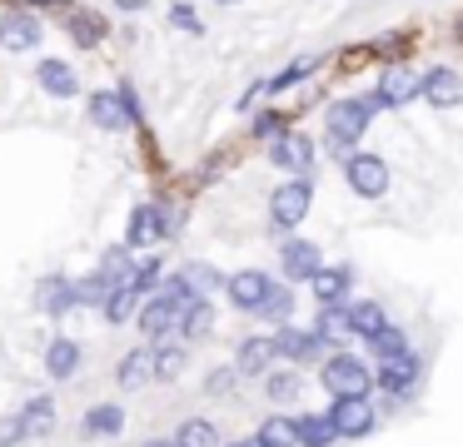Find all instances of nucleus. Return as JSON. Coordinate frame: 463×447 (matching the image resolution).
<instances>
[{"label": "nucleus", "mask_w": 463, "mask_h": 447, "mask_svg": "<svg viewBox=\"0 0 463 447\" xmlns=\"http://www.w3.org/2000/svg\"><path fill=\"white\" fill-rule=\"evenodd\" d=\"M379 95H364V99H334L329 105V149L339 159L354 154V144H359L364 135H369L373 115H379Z\"/></svg>", "instance_id": "obj_1"}, {"label": "nucleus", "mask_w": 463, "mask_h": 447, "mask_svg": "<svg viewBox=\"0 0 463 447\" xmlns=\"http://www.w3.org/2000/svg\"><path fill=\"white\" fill-rule=\"evenodd\" d=\"M344 179H349V189L359 199H383V189H389V164H383L379 154H369V149H354V154L344 159Z\"/></svg>", "instance_id": "obj_2"}, {"label": "nucleus", "mask_w": 463, "mask_h": 447, "mask_svg": "<svg viewBox=\"0 0 463 447\" xmlns=\"http://www.w3.org/2000/svg\"><path fill=\"white\" fill-rule=\"evenodd\" d=\"M324 387L334 397H354V393H369L373 387V373L354 353H334V358H324Z\"/></svg>", "instance_id": "obj_3"}, {"label": "nucleus", "mask_w": 463, "mask_h": 447, "mask_svg": "<svg viewBox=\"0 0 463 447\" xmlns=\"http://www.w3.org/2000/svg\"><path fill=\"white\" fill-rule=\"evenodd\" d=\"M309 204H314L309 179H289V184L274 189V199H269V219H274L279 228H299V224H304V214H309Z\"/></svg>", "instance_id": "obj_4"}, {"label": "nucleus", "mask_w": 463, "mask_h": 447, "mask_svg": "<svg viewBox=\"0 0 463 447\" xmlns=\"http://www.w3.org/2000/svg\"><path fill=\"white\" fill-rule=\"evenodd\" d=\"M329 417H334V427H339V437H369V433H373V423H379V413H373L369 393L334 397Z\"/></svg>", "instance_id": "obj_5"}, {"label": "nucleus", "mask_w": 463, "mask_h": 447, "mask_svg": "<svg viewBox=\"0 0 463 447\" xmlns=\"http://www.w3.org/2000/svg\"><path fill=\"white\" fill-rule=\"evenodd\" d=\"M224 288H230V303H234V308H244V313H254V308H260L264 298H269L274 278L264 274V268H244V274L224 278Z\"/></svg>", "instance_id": "obj_6"}, {"label": "nucleus", "mask_w": 463, "mask_h": 447, "mask_svg": "<svg viewBox=\"0 0 463 447\" xmlns=\"http://www.w3.org/2000/svg\"><path fill=\"white\" fill-rule=\"evenodd\" d=\"M373 95H379V105H383V109H393V105H409L413 95H423V79L413 75V70L393 65V70H383V75H379V85H373Z\"/></svg>", "instance_id": "obj_7"}, {"label": "nucleus", "mask_w": 463, "mask_h": 447, "mask_svg": "<svg viewBox=\"0 0 463 447\" xmlns=\"http://www.w3.org/2000/svg\"><path fill=\"white\" fill-rule=\"evenodd\" d=\"M269 164H279V169H294V174H309V164H314V139L309 135H279L269 144Z\"/></svg>", "instance_id": "obj_8"}, {"label": "nucleus", "mask_w": 463, "mask_h": 447, "mask_svg": "<svg viewBox=\"0 0 463 447\" xmlns=\"http://www.w3.org/2000/svg\"><path fill=\"white\" fill-rule=\"evenodd\" d=\"M0 45L5 50H35L41 45V20L25 10H5L0 15Z\"/></svg>", "instance_id": "obj_9"}, {"label": "nucleus", "mask_w": 463, "mask_h": 447, "mask_svg": "<svg viewBox=\"0 0 463 447\" xmlns=\"http://www.w3.org/2000/svg\"><path fill=\"white\" fill-rule=\"evenodd\" d=\"M279 264H284V274H289V278H314L324 268L319 264V244H314V238H284Z\"/></svg>", "instance_id": "obj_10"}, {"label": "nucleus", "mask_w": 463, "mask_h": 447, "mask_svg": "<svg viewBox=\"0 0 463 447\" xmlns=\"http://www.w3.org/2000/svg\"><path fill=\"white\" fill-rule=\"evenodd\" d=\"M423 99H429L433 109H453V105H458V99H463L458 70H449V65L429 70V75H423Z\"/></svg>", "instance_id": "obj_11"}, {"label": "nucleus", "mask_w": 463, "mask_h": 447, "mask_svg": "<svg viewBox=\"0 0 463 447\" xmlns=\"http://www.w3.org/2000/svg\"><path fill=\"white\" fill-rule=\"evenodd\" d=\"M279 358V343L274 338H244L240 353H234V368H240V377H254V373H269V363Z\"/></svg>", "instance_id": "obj_12"}, {"label": "nucleus", "mask_w": 463, "mask_h": 447, "mask_svg": "<svg viewBox=\"0 0 463 447\" xmlns=\"http://www.w3.org/2000/svg\"><path fill=\"white\" fill-rule=\"evenodd\" d=\"M160 238H165L160 204H140L130 214V234H125V244H130V248H150V244H160Z\"/></svg>", "instance_id": "obj_13"}, {"label": "nucleus", "mask_w": 463, "mask_h": 447, "mask_svg": "<svg viewBox=\"0 0 463 447\" xmlns=\"http://www.w3.org/2000/svg\"><path fill=\"white\" fill-rule=\"evenodd\" d=\"M35 79H41V89H45V95H55V99H75V95H80V75H75L65 60H41Z\"/></svg>", "instance_id": "obj_14"}, {"label": "nucleus", "mask_w": 463, "mask_h": 447, "mask_svg": "<svg viewBox=\"0 0 463 447\" xmlns=\"http://www.w3.org/2000/svg\"><path fill=\"white\" fill-rule=\"evenodd\" d=\"M90 119H95V129H125V125H135L130 109H125V99H120V89H95V95H90Z\"/></svg>", "instance_id": "obj_15"}, {"label": "nucleus", "mask_w": 463, "mask_h": 447, "mask_svg": "<svg viewBox=\"0 0 463 447\" xmlns=\"http://www.w3.org/2000/svg\"><path fill=\"white\" fill-rule=\"evenodd\" d=\"M274 343H279V358H289V363H314V358L324 353L319 333H299V328H289V323L274 333Z\"/></svg>", "instance_id": "obj_16"}, {"label": "nucleus", "mask_w": 463, "mask_h": 447, "mask_svg": "<svg viewBox=\"0 0 463 447\" xmlns=\"http://www.w3.org/2000/svg\"><path fill=\"white\" fill-rule=\"evenodd\" d=\"M155 377V348H135V353L120 358V368H115V383L125 387V393H135V387H145Z\"/></svg>", "instance_id": "obj_17"}, {"label": "nucleus", "mask_w": 463, "mask_h": 447, "mask_svg": "<svg viewBox=\"0 0 463 447\" xmlns=\"http://www.w3.org/2000/svg\"><path fill=\"white\" fill-rule=\"evenodd\" d=\"M413 383H419V358H413V353L379 363V387H389V393L409 397V387H413Z\"/></svg>", "instance_id": "obj_18"}, {"label": "nucleus", "mask_w": 463, "mask_h": 447, "mask_svg": "<svg viewBox=\"0 0 463 447\" xmlns=\"http://www.w3.org/2000/svg\"><path fill=\"white\" fill-rule=\"evenodd\" d=\"M314 333H319L324 343H344V338L354 333V308H349V303H324Z\"/></svg>", "instance_id": "obj_19"}, {"label": "nucleus", "mask_w": 463, "mask_h": 447, "mask_svg": "<svg viewBox=\"0 0 463 447\" xmlns=\"http://www.w3.org/2000/svg\"><path fill=\"white\" fill-rule=\"evenodd\" d=\"M45 373L61 377V383L80 373V343H75V338H55V343L45 348Z\"/></svg>", "instance_id": "obj_20"}, {"label": "nucleus", "mask_w": 463, "mask_h": 447, "mask_svg": "<svg viewBox=\"0 0 463 447\" xmlns=\"http://www.w3.org/2000/svg\"><path fill=\"white\" fill-rule=\"evenodd\" d=\"M125 433V407L120 403H100L85 413V437H120Z\"/></svg>", "instance_id": "obj_21"}, {"label": "nucleus", "mask_w": 463, "mask_h": 447, "mask_svg": "<svg viewBox=\"0 0 463 447\" xmlns=\"http://www.w3.org/2000/svg\"><path fill=\"white\" fill-rule=\"evenodd\" d=\"M349 268H319V274L309 278V288H314V298L319 303H344V293H349Z\"/></svg>", "instance_id": "obj_22"}, {"label": "nucleus", "mask_w": 463, "mask_h": 447, "mask_svg": "<svg viewBox=\"0 0 463 447\" xmlns=\"http://www.w3.org/2000/svg\"><path fill=\"white\" fill-rule=\"evenodd\" d=\"M35 298H41V308H45L51 318H61L65 308L80 303V298H75V284H71V278H45V288H41Z\"/></svg>", "instance_id": "obj_23"}, {"label": "nucleus", "mask_w": 463, "mask_h": 447, "mask_svg": "<svg viewBox=\"0 0 463 447\" xmlns=\"http://www.w3.org/2000/svg\"><path fill=\"white\" fill-rule=\"evenodd\" d=\"M55 427V403L51 397H35V403L21 407V433L25 437H45Z\"/></svg>", "instance_id": "obj_24"}, {"label": "nucleus", "mask_w": 463, "mask_h": 447, "mask_svg": "<svg viewBox=\"0 0 463 447\" xmlns=\"http://www.w3.org/2000/svg\"><path fill=\"white\" fill-rule=\"evenodd\" d=\"M254 437H260L264 447H294L299 442V423H294V417H264Z\"/></svg>", "instance_id": "obj_25"}, {"label": "nucleus", "mask_w": 463, "mask_h": 447, "mask_svg": "<svg viewBox=\"0 0 463 447\" xmlns=\"http://www.w3.org/2000/svg\"><path fill=\"white\" fill-rule=\"evenodd\" d=\"M389 328V313H383V303H373V298H364V303H354V333L359 338H373Z\"/></svg>", "instance_id": "obj_26"}, {"label": "nucleus", "mask_w": 463, "mask_h": 447, "mask_svg": "<svg viewBox=\"0 0 463 447\" xmlns=\"http://www.w3.org/2000/svg\"><path fill=\"white\" fill-rule=\"evenodd\" d=\"M334 437H339V427H334L329 413H324V417H314V413L299 417V442H304V447H329Z\"/></svg>", "instance_id": "obj_27"}, {"label": "nucleus", "mask_w": 463, "mask_h": 447, "mask_svg": "<svg viewBox=\"0 0 463 447\" xmlns=\"http://www.w3.org/2000/svg\"><path fill=\"white\" fill-rule=\"evenodd\" d=\"M254 313H260L264 323H279V328H284V318L294 313V293H289V288H279V284H274V288H269V298H264V303L254 308Z\"/></svg>", "instance_id": "obj_28"}, {"label": "nucleus", "mask_w": 463, "mask_h": 447, "mask_svg": "<svg viewBox=\"0 0 463 447\" xmlns=\"http://www.w3.org/2000/svg\"><path fill=\"white\" fill-rule=\"evenodd\" d=\"M210 328H214V308L204 303V298H194V303L184 308V318H180V333L184 338H204Z\"/></svg>", "instance_id": "obj_29"}, {"label": "nucleus", "mask_w": 463, "mask_h": 447, "mask_svg": "<svg viewBox=\"0 0 463 447\" xmlns=\"http://www.w3.org/2000/svg\"><path fill=\"white\" fill-rule=\"evenodd\" d=\"M175 442L180 447H220V433H214V423H204V417H190V423L175 433Z\"/></svg>", "instance_id": "obj_30"}, {"label": "nucleus", "mask_w": 463, "mask_h": 447, "mask_svg": "<svg viewBox=\"0 0 463 447\" xmlns=\"http://www.w3.org/2000/svg\"><path fill=\"white\" fill-rule=\"evenodd\" d=\"M369 348H373V358H379V363H389V358H403V353H409V338H403L399 333V328H383V333H373L369 338Z\"/></svg>", "instance_id": "obj_31"}, {"label": "nucleus", "mask_w": 463, "mask_h": 447, "mask_svg": "<svg viewBox=\"0 0 463 447\" xmlns=\"http://www.w3.org/2000/svg\"><path fill=\"white\" fill-rule=\"evenodd\" d=\"M100 274H110V284H115V288H130V278H135V264H130V254H125V248H105V258H100Z\"/></svg>", "instance_id": "obj_32"}, {"label": "nucleus", "mask_w": 463, "mask_h": 447, "mask_svg": "<svg viewBox=\"0 0 463 447\" xmlns=\"http://www.w3.org/2000/svg\"><path fill=\"white\" fill-rule=\"evenodd\" d=\"M110 293H115V284H110V274H100V268L75 284V298H80V303H105Z\"/></svg>", "instance_id": "obj_33"}, {"label": "nucleus", "mask_w": 463, "mask_h": 447, "mask_svg": "<svg viewBox=\"0 0 463 447\" xmlns=\"http://www.w3.org/2000/svg\"><path fill=\"white\" fill-rule=\"evenodd\" d=\"M71 35L80 40V45H100V40H105V20L90 15V10H75V15H71Z\"/></svg>", "instance_id": "obj_34"}, {"label": "nucleus", "mask_w": 463, "mask_h": 447, "mask_svg": "<svg viewBox=\"0 0 463 447\" xmlns=\"http://www.w3.org/2000/svg\"><path fill=\"white\" fill-rule=\"evenodd\" d=\"M314 65H319V60H314V55L294 60V65H284V70H279V75H274V79H264V89H274V95H279V89H294V85H299V79H304V75H309V70H314Z\"/></svg>", "instance_id": "obj_35"}, {"label": "nucleus", "mask_w": 463, "mask_h": 447, "mask_svg": "<svg viewBox=\"0 0 463 447\" xmlns=\"http://www.w3.org/2000/svg\"><path fill=\"white\" fill-rule=\"evenodd\" d=\"M100 313L110 318V323H130V313H135V288H115V293L100 303Z\"/></svg>", "instance_id": "obj_36"}, {"label": "nucleus", "mask_w": 463, "mask_h": 447, "mask_svg": "<svg viewBox=\"0 0 463 447\" xmlns=\"http://www.w3.org/2000/svg\"><path fill=\"white\" fill-rule=\"evenodd\" d=\"M180 278L194 288V293H210V288H220V268H210V264H184Z\"/></svg>", "instance_id": "obj_37"}, {"label": "nucleus", "mask_w": 463, "mask_h": 447, "mask_svg": "<svg viewBox=\"0 0 463 447\" xmlns=\"http://www.w3.org/2000/svg\"><path fill=\"white\" fill-rule=\"evenodd\" d=\"M184 373V348H155V377H180Z\"/></svg>", "instance_id": "obj_38"}, {"label": "nucleus", "mask_w": 463, "mask_h": 447, "mask_svg": "<svg viewBox=\"0 0 463 447\" xmlns=\"http://www.w3.org/2000/svg\"><path fill=\"white\" fill-rule=\"evenodd\" d=\"M304 393V377L299 373H269V397L274 403H289V397Z\"/></svg>", "instance_id": "obj_39"}, {"label": "nucleus", "mask_w": 463, "mask_h": 447, "mask_svg": "<svg viewBox=\"0 0 463 447\" xmlns=\"http://www.w3.org/2000/svg\"><path fill=\"white\" fill-rule=\"evenodd\" d=\"M130 288H135V293H150V288H160V258H145V264H135Z\"/></svg>", "instance_id": "obj_40"}, {"label": "nucleus", "mask_w": 463, "mask_h": 447, "mask_svg": "<svg viewBox=\"0 0 463 447\" xmlns=\"http://www.w3.org/2000/svg\"><path fill=\"white\" fill-rule=\"evenodd\" d=\"M254 135H260V139H279L284 135V115H279V109H260V115H254Z\"/></svg>", "instance_id": "obj_41"}, {"label": "nucleus", "mask_w": 463, "mask_h": 447, "mask_svg": "<svg viewBox=\"0 0 463 447\" xmlns=\"http://www.w3.org/2000/svg\"><path fill=\"white\" fill-rule=\"evenodd\" d=\"M15 442H25V433H21V413H15V417H0V447H15Z\"/></svg>", "instance_id": "obj_42"}, {"label": "nucleus", "mask_w": 463, "mask_h": 447, "mask_svg": "<svg viewBox=\"0 0 463 447\" xmlns=\"http://www.w3.org/2000/svg\"><path fill=\"white\" fill-rule=\"evenodd\" d=\"M170 20H175V25H180V30H194V35H200V30H204V25H200V15H194L190 5H175V10H170Z\"/></svg>", "instance_id": "obj_43"}, {"label": "nucleus", "mask_w": 463, "mask_h": 447, "mask_svg": "<svg viewBox=\"0 0 463 447\" xmlns=\"http://www.w3.org/2000/svg\"><path fill=\"white\" fill-rule=\"evenodd\" d=\"M234 377H240V368H230V373H210V393H230Z\"/></svg>", "instance_id": "obj_44"}, {"label": "nucleus", "mask_w": 463, "mask_h": 447, "mask_svg": "<svg viewBox=\"0 0 463 447\" xmlns=\"http://www.w3.org/2000/svg\"><path fill=\"white\" fill-rule=\"evenodd\" d=\"M224 447H264L260 437H244V442H224Z\"/></svg>", "instance_id": "obj_45"}, {"label": "nucleus", "mask_w": 463, "mask_h": 447, "mask_svg": "<svg viewBox=\"0 0 463 447\" xmlns=\"http://www.w3.org/2000/svg\"><path fill=\"white\" fill-rule=\"evenodd\" d=\"M120 10H145V0H120Z\"/></svg>", "instance_id": "obj_46"}, {"label": "nucleus", "mask_w": 463, "mask_h": 447, "mask_svg": "<svg viewBox=\"0 0 463 447\" xmlns=\"http://www.w3.org/2000/svg\"><path fill=\"white\" fill-rule=\"evenodd\" d=\"M150 447H180V442H150Z\"/></svg>", "instance_id": "obj_47"}, {"label": "nucleus", "mask_w": 463, "mask_h": 447, "mask_svg": "<svg viewBox=\"0 0 463 447\" xmlns=\"http://www.w3.org/2000/svg\"><path fill=\"white\" fill-rule=\"evenodd\" d=\"M41 5H61V0H41Z\"/></svg>", "instance_id": "obj_48"}, {"label": "nucleus", "mask_w": 463, "mask_h": 447, "mask_svg": "<svg viewBox=\"0 0 463 447\" xmlns=\"http://www.w3.org/2000/svg\"><path fill=\"white\" fill-rule=\"evenodd\" d=\"M220 5H234V0H220Z\"/></svg>", "instance_id": "obj_49"}]
</instances>
